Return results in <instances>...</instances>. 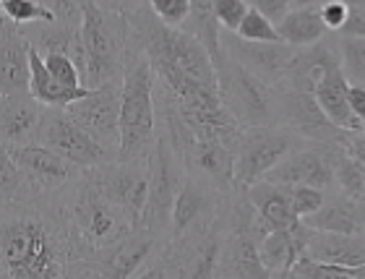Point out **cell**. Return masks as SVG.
Instances as JSON below:
<instances>
[{"mask_svg":"<svg viewBox=\"0 0 365 279\" xmlns=\"http://www.w3.org/2000/svg\"><path fill=\"white\" fill-rule=\"evenodd\" d=\"M71 264L61 193L0 206V279H63Z\"/></svg>","mask_w":365,"mask_h":279,"instance_id":"1","label":"cell"},{"mask_svg":"<svg viewBox=\"0 0 365 279\" xmlns=\"http://www.w3.org/2000/svg\"><path fill=\"white\" fill-rule=\"evenodd\" d=\"M61 201L66 209L71 248H73V264H71L68 277L78 279L84 266L102 261L133 230V225L123 217L118 206L102 196L89 167L68 188L61 191Z\"/></svg>","mask_w":365,"mask_h":279,"instance_id":"2","label":"cell"},{"mask_svg":"<svg viewBox=\"0 0 365 279\" xmlns=\"http://www.w3.org/2000/svg\"><path fill=\"white\" fill-rule=\"evenodd\" d=\"M81 42H84L86 89L120 83L130 50V24L123 11L99 6L97 0H81Z\"/></svg>","mask_w":365,"mask_h":279,"instance_id":"3","label":"cell"},{"mask_svg":"<svg viewBox=\"0 0 365 279\" xmlns=\"http://www.w3.org/2000/svg\"><path fill=\"white\" fill-rule=\"evenodd\" d=\"M157 138L154 71L130 31V50L120 81V146L118 159L149 157Z\"/></svg>","mask_w":365,"mask_h":279,"instance_id":"4","label":"cell"},{"mask_svg":"<svg viewBox=\"0 0 365 279\" xmlns=\"http://www.w3.org/2000/svg\"><path fill=\"white\" fill-rule=\"evenodd\" d=\"M222 105L235 118L240 128L274 126V86L240 66L220 47L212 58Z\"/></svg>","mask_w":365,"mask_h":279,"instance_id":"5","label":"cell"},{"mask_svg":"<svg viewBox=\"0 0 365 279\" xmlns=\"http://www.w3.org/2000/svg\"><path fill=\"white\" fill-rule=\"evenodd\" d=\"M185 178V167L178 157L168 138L157 131L154 146L149 151V191H146V204L136 227L152 235L157 240H168L170 230V214L173 204L180 191V183Z\"/></svg>","mask_w":365,"mask_h":279,"instance_id":"6","label":"cell"},{"mask_svg":"<svg viewBox=\"0 0 365 279\" xmlns=\"http://www.w3.org/2000/svg\"><path fill=\"white\" fill-rule=\"evenodd\" d=\"M308 143L303 136H297L295 131L284 128V126H251L243 128L232 154V183L235 186H253L267 178L279 159H284L289 151L300 149Z\"/></svg>","mask_w":365,"mask_h":279,"instance_id":"7","label":"cell"},{"mask_svg":"<svg viewBox=\"0 0 365 279\" xmlns=\"http://www.w3.org/2000/svg\"><path fill=\"white\" fill-rule=\"evenodd\" d=\"M274 126L295 131L297 136L313 143H331L347 151L350 141L360 133L344 131L329 121L319 107L313 91L295 89L289 83H274Z\"/></svg>","mask_w":365,"mask_h":279,"instance_id":"8","label":"cell"},{"mask_svg":"<svg viewBox=\"0 0 365 279\" xmlns=\"http://www.w3.org/2000/svg\"><path fill=\"white\" fill-rule=\"evenodd\" d=\"M91 178L102 191V196L123 211V217L136 227L146 204L149 191V157L110 159L105 165L89 167Z\"/></svg>","mask_w":365,"mask_h":279,"instance_id":"9","label":"cell"},{"mask_svg":"<svg viewBox=\"0 0 365 279\" xmlns=\"http://www.w3.org/2000/svg\"><path fill=\"white\" fill-rule=\"evenodd\" d=\"M37 143L58 151L61 157L76 162V165L84 167V170L86 167L105 165V162L118 157V154H113L110 149H105L102 143L94 141V138L71 118L66 107H45V110H42V121H39V128H37Z\"/></svg>","mask_w":365,"mask_h":279,"instance_id":"10","label":"cell"},{"mask_svg":"<svg viewBox=\"0 0 365 279\" xmlns=\"http://www.w3.org/2000/svg\"><path fill=\"white\" fill-rule=\"evenodd\" d=\"M220 201L222 191L214 183L185 173L180 191L175 196V204H173V214H170L168 240H180L185 235L209 230L217 222Z\"/></svg>","mask_w":365,"mask_h":279,"instance_id":"11","label":"cell"},{"mask_svg":"<svg viewBox=\"0 0 365 279\" xmlns=\"http://www.w3.org/2000/svg\"><path fill=\"white\" fill-rule=\"evenodd\" d=\"M66 110L94 141L118 154V146H120V83L89 89L84 97L71 102Z\"/></svg>","mask_w":365,"mask_h":279,"instance_id":"12","label":"cell"},{"mask_svg":"<svg viewBox=\"0 0 365 279\" xmlns=\"http://www.w3.org/2000/svg\"><path fill=\"white\" fill-rule=\"evenodd\" d=\"M11 154H14L16 165L29 183V188L37 196H55V193L68 188L71 183L84 173V167H78L76 162L61 157L58 151L47 149L37 141L14 146Z\"/></svg>","mask_w":365,"mask_h":279,"instance_id":"13","label":"cell"},{"mask_svg":"<svg viewBox=\"0 0 365 279\" xmlns=\"http://www.w3.org/2000/svg\"><path fill=\"white\" fill-rule=\"evenodd\" d=\"M339 146L331 143H303L300 149L289 151L267 173L264 181L282 186H313L321 191L334 188V157Z\"/></svg>","mask_w":365,"mask_h":279,"instance_id":"14","label":"cell"},{"mask_svg":"<svg viewBox=\"0 0 365 279\" xmlns=\"http://www.w3.org/2000/svg\"><path fill=\"white\" fill-rule=\"evenodd\" d=\"M220 47L240 66L264 78L267 83H279L287 73V66L295 55V47L287 42H248L235 31H220Z\"/></svg>","mask_w":365,"mask_h":279,"instance_id":"15","label":"cell"},{"mask_svg":"<svg viewBox=\"0 0 365 279\" xmlns=\"http://www.w3.org/2000/svg\"><path fill=\"white\" fill-rule=\"evenodd\" d=\"M45 105L26 91H0V143L14 149L37 141Z\"/></svg>","mask_w":365,"mask_h":279,"instance_id":"16","label":"cell"},{"mask_svg":"<svg viewBox=\"0 0 365 279\" xmlns=\"http://www.w3.org/2000/svg\"><path fill=\"white\" fill-rule=\"evenodd\" d=\"M261 235L248 230H222V248L217 261V277H269L259 258Z\"/></svg>","mask_w":365,"mask_h":279,"instance_id":"17","label":"cell"},{"mask_svg":"<svg viewBox=\"0 0 365 279\" xmlns=\"http://www.w3.org/2000/svg\"><path fill=\"white\" fill-rule=\"evenodd\" d=\"M311 227L303 219H297L292 227L284 230H269L264 240L259 243V258L269 277H289V269L303 256Z\"/></svg>","mask_w":365,"mask_h":279,"instance_id":"18","label":"cell"},{"mask_svg":"<svg viewBox=\"0 0 365 279\" xmlns=\"http://www.w3.org/2000/svg\"><path fill=\"white\" fill-rule=\"evenodd\" d=\"M24 37L29 39L31 47L39 53H63L76 63L78 71L84 73V42H81V24L68 21H34L21 26Z\"/></svg>","mask_w":365,"mask_h":279,"instance_id":"19","label":"cell"},{"mask_svg":"<svg viewBox=\"0 0 365 279\" xmlns=\"http://www.w3.org/2000/svg\"><path fill=\"white\" fill-rule=\"evenodd\" d=\"M303 222L313 230L324 233H344V235H365V204L344 196L342 191L336 196L324 198L319 209L303 217Z\"/></svg>","mask_w":365,"mask_h":279,"instance_id":"20","label":"cell"},{"mask_svg":"<svg viewBox=\"0 0 365 279\" xmlns=\"http://www.w3.org/2000/svg\"><path fill=\"white\" fill-rule=\"evenodd\" d=\"M347 83L350 81L344 78L342 66L336 63V66H331V69H327L321 73V78L313 86V97H316L324 115L334 126H339L344 131L363 133V123L350 113V105H347Z\"/></svg>","mask_w":365,"mask_h":279,"instance_id":"21","label":"cell"},{"mask_svg":"<svg viewBox=\"0 0 365 279\" xmlns=\"http://www.w3.org/2000/svg\"><path fill=\"white\" fill-rule=\"evenodd\" d=\"M303 256L336 266H360L365 264V235L324 233L311 227Z\"/></svg>","mask_w":365,"mask_h":279,"instance_id":"22","label":"cell"},{"mask_svg":"<svg viewBox=\"0 0 365 279\" xmlns=\"http://www.w3.org/2000/svg\"><path fill=\"white\" fill-rule=\"evenodd\" d=\"M29 39L16 24L0 34V91L29 89Z\"/></svg>","mask_w":365,"mask_h":279,"instance_id":"23","label":"cell"},{"mask_svg":"<svg viewBox=\"0 0 365 279\" xmlns=\"http://www.w3.org/2000/svg\"><path fill=\"white\" fill-rule=\"evenodd\" d=\"M245 193L251 198L253 209L259 214L261 225L267 230H284L297 222V217L289 209L287 186L272 181H259L253 186H245Z\"/></svg>","mask_w":365,"mask_h":279,"instance_id":"24","label":"cell"},{"mask_svg":"<svg viewBox=\"0 0 365 279\" xmlns=\"http://www.w3.org/2000/svg\"><path fill=\"white\" fill-rule=\"evenodd\" d=\"M86 86L78 89H66L61 83H55L45 69V58L37 47H29V94L45 107H68L78 97L86 94Z\"/></svg>","mask_w":365,"mask_h":279,"instance_id":"25","label":"cell"},{"mask_svg":"<svg viewBox=\"0 0 365 279\" xmlns=\"http://www.w3.org/2000/svg\"><path fill=\"white\" fill-rule=\"evenodd\" d=\"M277 31H279V39L287 42L292 47H305L324 39L327 34V26L321 21L319 6H300V8H289L287 14L277 21Z\"/></svg>","mask_w":365,"mask_h":279,"instance_id":"26","label":"cell"},{"mask_svg":"<svg viewBox=\"0 0 365 279\" xmlns=\"http://www.w3.org/2000/svg\"><path fill=\"white\" fill-rule=\"evenodd\" d=\"M34 196L37 193L29 188V183H26V178L16 165L11 149L0 143V206L19 204V201H26V198Z\"/></svg>","mask_w":365,"mask_h":279,"instance_id":"27","label":"cell"},{"mask_svg":"<svg viewBox=\"0 0 365 279\" xmlns=\"http://www.w3.org/2000/svg\"><path fill=\"white\" fill-rule=\"evenodd\" d=\"M190 3V16L185 26H190V34H196L198 42L209 50V55H217L220 53V24L214 19V8L212 3L214 0H188Z\"/></svg>","mask_w":365,"mask_h":279,"instance_id":"28","label":"cell"},{"mask_svg":"<svg viewBox=\"0 0 365 279\" xmlns=\"http://www.w3.org/2000/svg\"><path fill=\"white\" fill-rule=\"evenodd\" d=\"M334 186L344 196L355 198L365 204V162L347 154L344 149L336 151L334 157Z\"/></svg>","mask_w":365,"mask_h":279,"instance_id":"29","label":"cell"},{"mask_svg":"<svg viewBox=\"0 0 365 279\" xmlns=\"http://www.w3.org/2000/svg\"><path fill=\"white\" fill-rule=\"evenodd\" d=\"M339 66L350 83L365 86V37H344L339 42Z\"/></svg>","mask_w":365,"mask_h":279,"instance_id":"30","label":"cell"},{"mask_svg":"<svg viewBox=\"0 0 365 279\" xmlns=\"http://www.w3.org/2000/svg\"><path fill=\"white\" fill-rule=\"evenodd\" d=\"M237 37L248 39V42H282L279 31H277V24L272 19L256 11V8H248V14L243 16V21L237 24L235 29Z\"/></svg>","mask_w":365,"mask_h":279,"instance_id":"31","label":"cell"},{"mask_svg":"<svg viewBox=\"0 0 365 279\" xmlns=\"http://www.w3.org/2000/svg\"><path fill=\"white\" fill-rule=\"evenodd\" d=\"M3 14L16 26H26L34 21H55V14L39 0H3Z\"/></svg>","mask_w":365,"mask_h":279,"instance_id":"32","label":"cell"},{"mask_svg":"<svg viewBox=\"0 0 365 279\" xmlns=\"http://www.w3.org/2000/svg\"><path fill=\"white\" fill-rule=\"evenodd\" d=\"M42 58H45V69L55 83H61V86H66V89H78V86H84V83H81V71H78V66L71 61L68 55L47 53V55H42Z\"/></svg>","mask_w":365,"mask_h":279,"instance_id":"33","label":"cell"},{"mask_svg":"<svg viewBox=\"0 0 365 279\" xmlns=\"http://www.w3.org/2000/svg\"><path fill=\"white\" fill-rule=\"evenodd\" d=\"M287 198H289V209L297 219L308 217L319 209L327 198V191L313 188V186H287Z\"/></svg>","mask_w":365,"mask_h":279,"instance_id":"34","label":"cell"},{"mask_svg":"<svg viewBox=\"0 0 365 279\" xmlns=\"http://www.w3.org/2000/svg\"><path fill=\"white\" fill-rule=\"evenodd\" d=\"M146 6L152 8V14L168 26H185L190 16V3L188 0H144Z\"/></svg>","mask_w":365,"mask_h":279,"instance_id":"35","label":"cell"},{"mask_svg":"<svg viewBox=\"0 0 365 279\" xmlns=\"http://www.w3.org/2000/svg\"><path fill=\"white\" fill-rule=\"evenodd\" d=\"M212 8L220 29H227V31H235L237 24L243 21V16L248 14V3L245 0H214Z\"/></svg>","mask_w":365,"mask_h":279,"instance_id":"36","label":"cell"},{"mask_svg":"<svg viewBox=\"0 0 365 279\" xmlns=\"http://www.w3.org/2000/svg\"><path fill=\"white\" fill-rule=\"evenodd\" d=\"M319 16L327 31H339L347 21V16H350V3H344V0H324L319 6Z\"/></svg>","mask_w":365,"mask_h":279,"instance_id":"37","label":"cell"},{"mask_svg":"<svg viewBox=\"0 0 365 279\" xmlns=\"http://www.w3.org/2000/svg\"><path fill=\"white\" fill-rule=\"evenodd\" d=\"M55 14L58 21L81 24V0H39Z\"/></svg>","mask_w":365,"mask_h":279,"instance_id":"38","label":"cell"},{"mask_svg":"<svg viewBox=\"0 0 365 279\" xmlns=\"http://www.w3.org/2000/svg\"><path fill=\"white\" fill-rule=\"evenodd\" d=\"M245 3H248V8L261 11V14L267 16V19H272L274 24L279 21L282 16L292 8V0H245Z\"/></svg>","mask_w":365,"mask_h":279,"instance_id":"39","label":"cell"},{"mask_svg":"<svg viewBox=\"0 0 365 279\" xmlns=\"http://www.w3.org/2000/svg\"><path fill=\"white\" fill-rule=\"evenodd\" d=\"M347 105H350V113L363 123V128H365V86H360V83H347Z\"/></svg>","mask_w":365,"mask_h":279,"instance_id":"40","label":"cell"},{"mask_svg":"<svg viewBox=\"0 0 365 279\" xmlns=\"http://www.w3.org/2000/svg\"><path fill=\"white\" fill-rule=\"evenodd\" d=\"M344 37H365V8H350V16L339 29Z\"/></svg>","mask_w":365,"mask_h":279,"instance_id":"41","label":"cell"},{"mask_svg":"<svg viewBox=\"0 0 365 279\" xmlns=\"http://www.w3.org/2000/svg\"><path fill=\"white\" fill-rule=\"evenodd\" d=\"M97 3L99 6H105V8H113V11H125V8L141 3V0H97Z\"/></svg>","mask_w":365,"mask_h":279,"instance_id":"42","label":"cell"},{"mask_svg":"<svg viewBox=\"0 0 365 279\" xmlns=\"http://www.w3.org/2000/svg\"><path fill=\"white\" fill-rule=\"evenodd\" d=\"M324 0H292V8H300V6H321Z\"/></svg>","mask_w":365,"mask_h":279,"instance_id":"43","label":"cell"},{"mask_svg":"<svg viewBox=\"0 0 365 279\" xmlns=\"http://www.w3.org/2000/svg\"><path fill=\"white\" fill-rule=\"evenodd\" d=\"M11 24H14V21H11V19H8L6 14H0V34H3V31H6L8 26H11Z\"/></svg>","mask_w":365,"mask_h":279,"instance_id":"44","label":"cell"},{"mask_svg":"<svg viewBox=\"0 0 365 279\" xmlns=\"http://www.w3.org/2000/svg\"><path fill=\"white\" fill-rule=\"evenodd\" d=\"M344 3H350V8H365V0H344Z\"/></svg>","mask_w":365,"mask_h":279,"instance_id":"45","label":"cell"},{"mask_svg":"<svg viewBox=\"0 0 365 279\" xmlns=\"http://www.w3.org/2000/svg\"><path fill=\"white\" fill-rule=\"evenodd\" d=\"M360 136H363V138H365V128H363V133H360Z\"/></svg>","mask_w":365,"mask_h":279,"instance_id":"46","label":"cell"}]
</instances>
